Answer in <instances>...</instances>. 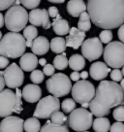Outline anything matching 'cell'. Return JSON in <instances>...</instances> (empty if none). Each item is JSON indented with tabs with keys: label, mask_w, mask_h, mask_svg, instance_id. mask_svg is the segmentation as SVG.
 Instances as JSON below:
<instances>
[{
	"label": "cell",
	"mask_w": 124,
	"mask_h": 132,
	"mask_svg": "<svg viewBox=\"0 0 124 132\" xmlns=\"http://www.w3.org/2000/svg\"><path fill=\"white\" fill-rule=\"evenodd\" d=\"M111 78H112V82H121V81L123 80L122 72H121L119 69H113V70L111 72Z\"/></svg>",
	"instance_id": "37"
},
{
	"label": "cell",
	"mask_w": 124,
	"mask_h": 132,
	"mask_svg": "<svg viewBox=\"0 0 124 132\" xmlns=\"http://www.w3.org/2000/svg\"><path fill=\"white\" fill-rule=\"evenodd\" d=\"M61 104L59 98L52 95H48L38 102L33 117L36 119H49L55 112H59Z\"/></svg>",
	"instance_id": "9"
},
{
	"label": "cell",
	"mask_w": 124,
	"mask_h": 132,
	"mask_svg": "<svg viewBox=\"0 0 124 132\" xmlns=\"http://www.w3.org/2000/svg\"><path fill=\"white\" fill-rule=\"evenodd\" d=\"M25 50L26 41L21 33H6L0 41V55L7 58L21 57Z\"/></svg>",
	"instance_id": "3"
},
{
	"label": "cell",
	"mask_w": 124,
	"mask_h": 132,
	"mask_svg": "<svg viewBox=\"0 0 124 132\" xmlns=\"http://www.w3.org/2000/svg\"><path fill=\"white\" fill-rule=\"evenodd\" d=\"M51 26L54 28V31L55 34L57 35H60V36H63V35H66V34H69L70 32V26H69V22L62 19V16L60 15H58L55 19L54 20L52 23H51Z\"/></svg>",
	"instance_id": "21"
},
{
	"label": "cell",
	"mask_w": 124,
	"mask_h": 132,
	"mask_svg": "<svg viewBox=\"0 0 124 132\" xmlns=\"http://www.w3.org/2000/svg\"><path fill=\"white\" fill-rule=\"evenodd\" d=\"M39 64H40L41 66L47 65V60H46V58H41V59L39 60Z\"/></svg>",
	"instance_id": "48"
},
{
	"label": "cell",
	"mask_w": 124,
	"mask_h": 132,
	"mask_svg": "<svg viewBox=\"0 0 124 132\" xmlns=\"http://www.w3.org/2000/svg\"><path fill=\"white\" fill-rule=\"evenodd\" d=\"M61 108L64 113L71 114L76 109V102H75V100L73 98L64 99L61 103Z\"/></svg>",
	"instance_id": "32"
},
{
	"label": "cell",
	"mask_w": 124,
	"mask_h": 132,
	"mask_svg": "<svg viewBox=\"0 0 124 132\" xmlns=\"http://www.w3.org/2000/svg\"><path fill=\"white\" fill-rule=\"evenodd\" d=\"M71 93L75 102L82 105L84 103H90L94 99L96 89L92 82L86 80H81L75 82V85L72 87Z\"/></svg>",
	"instance_id": "8"
},
{
	"label": "cell",
	"mask_w": 124,
	"mask_h": 132,
	"mask_svg": "<svg viewBox=\"0 0 124 132\" xmlns=\"http://www.w3.org/2000/svg\"><path fill=\"white\" fill-rule=\"evenodd\" d=\"M5 23V16L2 15V13H0V28L4 26Z\"/></svg>",
	"instance_id": "46"
},
{
	"label": "cell",
	"mask_w": 124,
	"mask_h": 132,
	"mask_svg": "<svg viewBox=\"0 0 124 132\" xmlns=\"http://www.w3.org/2000/svg\"><path fill=\"white\" fill-rule=\"evenodd\" d=\"M93 124V115L84 108L75 109L68 117V125L74 131H87Z\"/></svg>",
	"instance_id": "6"
},
{
	"label": "cell",
	"mask_w": 124,
	"mask_h": 132,
	"mask_svg": "<svg viewBox=\"0 0 124 132\" xmlns=\"http://www.w3.org/2000/svg\"><path fill=\"white\" fill-rule=\"evenodd\" d=\"M50 48V43L44 36H38L33 41L31 50L32 54L35 55H44L46 54Z\"/></svg>",
	"instance_id": "19"
},
{
	"label": "cell",
	"mask_w": 124,
	"mask_h": 132,
	"mask_svg": "<svg viewBox=\"0 0 124 132\" xmlns=\"http://www.w3.org/2000/svg\"><path fill=\"white\" fill-rule=\"evenodd\" d=\"M78 28L83 32L89 31L91 28V19L88 12H83L79 16V20L78 22Z\"/></svg>",
	"instance_id": "28"
},
{
	"label": "cell",
	"mask_w": 124,
	"mask_h": 132,
	"mask_svg": "<svg viewBox=\"0 0 124 132\" xmlns=\"http://www.w3.org/2000/svg\"><path fill=\"white\" fill-rule=\"evenodd\" d=\"M113 119L117 120V122H122L124 121V105H120L116 107L112 112Z\"/></svg>",
	"instance_id": "35"
},
{
	"label": "cell",
	"mask_w": 124,
	"mask_h": 132,
	"mask_svg": "<svg viewBox=\"0 0 124 132\" xmlns=\"http://www.w3.org/2000/svg\"><path fill=\"white\" fill-rule=\"evenodd\" d=\"M2 37H3V36H2V32L0 31V41H1V39H2Z\"/></svg>",
	"instance_id": "52"
},
{
	"label": "cell",
	"mask_w": 124,
	"mask_h": 132,
	"mask_svg": "<svg viewBox=\"0 0 124 132\" xmlns=\"http://www.w3.org/2000/svg\"><path fill=\"white\" fill-rule=\"evenodd\" d=\"M87 12L93 24L104 30L124 24V0H89Z\"/></svg>",
	"instance_id": "1"
},
{
	"label": "cell",
	"mask_w": 124,
	"mask_h": 132,
	"mask_svg": "<svg viewBox=\"0 0 124 132\" xmlns=\"http://www.w3.org/2000/svg\"><path fill=\"white\" fill-rule=\"evenodd\" d=\"M40 132H69V128L67 126V124L58 125V124L52 123L50 120H48L43 125Z\"/></svg>",
	"instance_id": "27"
},
{
	"label": "cell",
	"mask_w": 124,
	"mask_h": 132,
	"mask_svg": "<svg viewBox=\"0 0 124 132\" xmlns=\"http://www.w3.org/2000/svg\"><path fill=\"white\" fill-rule=\"evenodd\" d=\"M44 79H45V75L41 70L36 69L33 72H31V74H30V80H31V82H33L34 85H38V84L43 82Z\"/></svg>",
	"instance_id": "33"
},
{
	"label": "cell",
	"mask_w": 124,
	"mask_h": 132,
	"mask_svg": "<svg viewBox=\"0 0 124 132\" xmlns=\"http://www.w3.org/2000/svg\"><path fill=\"white\" fill-rule=\"evenodd\" d=\"M5 86H6V84H5L4 77H3L2 75H0V92L4 90V87H5Z\"/></svg>",
	"instance_id": "45"
},
{
	"label": "cell",
	"mask_w": 124,
	"mask_h": 132,
	"mask_svg": "<svg viewBox=\"0 0 124 132\" xmlns=\"http://www.w3.org/2000/svg\"><path fill=\"white\" fill-rule=\"evenodd\" d=\"M117 35H118V39L120 40V42L124 43V24L121 25L119 28H118Z\"/></svg>",
	"instance_id": "44"
},
{
	"label": "cell",
	"mask_w": 124,
	"mask_h": 132,
	"mask_svg": "<svg viewBox=\"0 0 124 132\" xmlns=\"http://www.w3.org/2000/svg\"><path fill=\"white\" fill-rule=\"evenodd\" d=\"M15 5L14 0H0V11H4L6 9H10Z\"/></svg>",
	"instance_id": "38"
},
{
	"label": "cell",
	"mask_w": 124,
	"mask_h": 132,
	"mask_svg": "<svg viewBox=\"0 0 124 132\" xmlns=\"http://www.w3.org/2000/svg\"><path fill=\"white\" fill-rule=\"evenodd\" d=\"M10 65V62H9V58L5 57L0 55V69H6L8 66Z\"/></svg>",
	"instance_id": "41"
},
{
	"label": "cell",
	"mask_w": 124,
	"mask_h": 132,
	"mask_svg": "<svg viewBox=\"0 0 124 132\" xmlns=\"http://www.w3.org/2000/svg\"><path fill=\"white\" fill-rule=\"evenodd\" d=\"M13 113L21 114L17 108V98L16 92L12 89H4L0 92V118H7Z\"/></svg>",
	"instance_id": "10"
},
{
	"label": "cell",
	"mask_w": 124,
	"mask_h": 132,
	"mask_svg": "<svg viewBox=\"0 0 124 132\" xmlns=\"http://www.w3.org/2000/svg\"><path fill=\"white\" fill-rule=\"evenodd\" d=\"M52 65L57 70H64V69H66L67 66H69V60L66 57V53H63L62 54H57L54 58V64Z\"/></svg>",
	"instance_id": "30"
},
{
	"label": "cell",
	"mask_w": 124,
	"mask_h": 132,
	"mask_svg": "<svg viewBox=\"0 0 124 132\" xmlns=\"http://www.w3.org/2000/svg\"><path fill=\"white\" fill-rule=\"evenodd\" d=\"M88 76H89V74H88L87 71H83V72L81 73V79H82V80H86Z\"/></svg>",
	"instance_id": "47"
},
{
	"label": "cell",
	"mask_w": 124,
	"mask_h": 132,
	"mask_svg": "<svg viewBox=\"0 0 124 132\" xmlns=\"http://www.w3.org/2000/svg\"><path fill=\"white\" fill-rule=\"evenodd\" d=\"M47 90L54 97H63L72 90V82L66 74L57 73L50 77L46 82Z\"/></svg>",
	"instance_id": "5"
},
{
	"label": "cell",
	"mask_w": 124,
	"mask_h": 132,
	"mask_svg": "<svg viewBox=\"0 0 124 132\" xmlns=\"http://www.w3.org/2000/svg\"><path fill=\"white\" fill-rule=\"evenodd\" d=\"M28 15L24 7L14 5L5 14V25L7 29L11 32L20 33L27 25Z\"/></svg>",
	"instance_id": "4"
},
{
	"label": "cell",
	"mask_w": 124,
	"mask_h": 132,
	"mask_svg": "<svg viewBox=\"0 0 124 132\" xmlns=\"http://www.w3.org/2000/svg\"><path fill=\"white\" fill-rule=\"evenodd\" d=\"M82 108H84V109H86V108H89V103L82 104Z\"/></svg>",
	"instance_id": "50"
},
{
	"label": "cell",
	"mask_w": 124,
	"mask_h": 132,
	"mask_svg": "<svg viewBox=\"0 0 124 132\" xmlns=\"http://www.w3.org/2000/svg\"><path fill=\"white\" fill-rule=\"evenodd\" d=\"M104 48L99 38L92 37L86 39L82 45V54L89 61H94L103 54Z\"/></svg>",
	"instance_id": "12"
},
{
	"label": "cell",
	"mask_w": 124,
	"mask_h": 132,
	"mask_svg": "<svg viewBox=\"0 0 124 132\" xmlns=\"http://www.w3.org/2000/svg\"><path fill=\"white\" fill-rule=\"evenodd\" d=\"M121 72H122V75L124 76V66L122 67V71H121Z\"/></svg>",
	"instance_id": "53"
},
{
	"label": "cell",
	"mask_w": 124,
	"mask_h": 132,
	"mask_svg": "<svg viewBox=\"0 0 124 132\" xmlns=\"http://www.w3.org/2000/svg\"><path fill=\"white\" fill-rule=\"evenodd\" d=\"M48 12H49V15H50V18H52V19H55V18L59 15V13H58V9L56 8V7H54V6H52V7H50V8H49V10H48Z\"/></svg>",
	"instance_id": "42"
},
{
	"label": "cell",
	"mask_w": 124,
	"mask_h": 132,
	"mask_svg": "<svg viewBox=\"0 0 124 132\" xmlns=\"http://www.w3.org/2000/svg\"><path fill=\"white\" fill-rule=\"evenodd\" d=\"M41 123L36 118H29L24 120V131L25 132H40Z\"/></svg>",
	"instance_id": "29"
},
{
	"label": "cell",
	"mask_w": 124,
	"mask_h": 132,
	"mask_svg": "<svg viewBox=\"0 0 124 132\" xmlns=\"http://www.w3.org/2000/svg\"><path fill=\"white\" fill-rule=\"evenodd\" d=\"M67 120H68V118L62 112H55L50 117V121L52 123L58 124V125H64V124H66Z\"/></svg>",
	"instance_id": "31"
},
{
	"label": "cell",
	"mask_w": 124,
	"mask_h": 132,
	"mask_svg": "<svg viewBox=\"0 0 124 132\" xmlns=\"http://www.w3.org/2000/svg\"><path fill=\"white\" fill-rule=\"evenodd\" d=\"M120 87H121V88L123 89V92H124V79L120 82Z\"/></svg>",
	"instance_id": "51"
},
{
	"label": "cell",
	"mask_w": 124,
	"mask_h": 132,
	"mask_svg": "<svg viewBox=\"0 0 124 132\" xmlns=\"http://www.w3.org/2000/svg\"><path fill=\"white\" fill-rule=\"evenodd\" d=\"M24 120L16 116H10L0 122V132H23Z\"/></svg>",
	"instance_id": "14"
},
{
	"label": "cell",
	"mask_w": 124,
	"mask_h": 132,
	"mask_svg": "<svg viewBox=\"0 0 124 132\" xmlns=\"http://www.w3.org/2000/svg\"><path fill=\"white\" fill-rule=\"evenodd\" d=\"M6 86L10 89L19 88L24 81V74L23 71L17 63H12L5 69L3 74Z\"/></svg>",
	"instance_id": "11"
},
{
	"label": "cell",
	"mask_w": 124,
	"mask_h": 132,
	"mask_svg": "<svg viewBox=\"0 0 124 132\" xmlns=\"http://www.w3.org/2000/svg\"><path fill=\"white\" fill-rule=\"evenodd\" d=\"M28 20L33 26H42L44 29H49L51 26L50 15L46 9H34L29 12Z\"/></svg>",
	"instance_id": "13"
},
{
	"label": "cell",
	"mask_w": 124,
	"mask_h": 132,
	"mask_svg": "<svg viewBox=\"0 0 124 132\" xmlns=\"http://www.w3.org/2000/svg\"><path fill=\"white\" fill-rule=\"evenodd\" d=\"M39 64L37 56L32 53H26L20 58V67L25 72H33Z\"/></svg>",
	"instance_id": "18"
},
{
	"label": "cell",
	"mask_w": 124,
	"mask_h": 132,
	"mask_svg": "<svg viewBox=\"0 0 124 132\" xmlns=\"http://www.w3.org/2000/svg\"><path fill=\"white\" fill-rule=\"evenodd\" d=\"M105 63L111 68L119 69L124 66V43L112 41L105 47Z\"/></svg>",
	"instance_id": "7"
},
{
	"label": "cell",
	"mask_w": 124,
	"mask_h": 132,
	"mask_svg": "<svg viewBox=\"0 0 124 132\" xmlns=\"http://www.w3.org/2000/svg\"><path fill=\"white\" fill-rule=\"evenodd\" d=\"M84 132H89V131H84Z\"/></svg>",
	"instance_id": "54"
},
{
	"label": "cell",
	"mask_w": 124,
	"mask_h": 132,
	"mask_svg": "<svg viewBox=\"0 0 124 132\" xmlns=\"http://www.w3.org/2000/svg\"><path fill=\"white\" fill-rule=\"evenodd\" d=\"M89 109H90L91 114L95 116L96 118H105L106 116L110 115V113H111V110L99 105L94 99L89 103Z\"/></svg>",
	"instance_id": "24"
},
{
	"label": "cell",
	"mask_w": 124,
	"mask_h": 132,
	"mask_svg": "<svg viewBox=\"0 0 124 132\" xmlns=\"http://www.w3.org/2000/svg\"><path fill=\"white\" fill-rule=\"evenodd\" d=\"M70 80L74 81V82H79L81 81V73L79 72H72L70 75Z\"/></svg>",
	"instance_id": "43"
},
{
	"label": "cell",
	"mask_w": 124,
	"mask_h": 132,
	"mask_svg": "<svg viewBox=\"0 0 124 132\" xmlns=\"http://www.w3.org/2000/svg\"><path fill=\"white\" fill-rule=\"evenodd\" d=\"M111 72L110 67L103 61H96L92 63L89 68V75L95 81H105L108 74Z\"/></svg>",
	"instance_id": "16"
},
{
	"label": "cell",
	"mask_w": 124,
	"mask_h": 132,
	"mask_svg": "<svg viewBox=\"0 0 124 132\" xmlns=\"http://www.w3.org/2000/svg\"><path fill=\"white\" fill-rule=\"evenodd\" d=\"M110 132H124V124L122 122H114L111 125Z\"/></svg>",
	"instance_id": "39"
},
{
	"label": "cell",
	"mask_w": 124,
	"mask_h": 132,
	"mask_svg": "<svg viewBox=\"0 0 124 132\" xmlns=\"http://www.w3.org/2000/svg\"><path fill=\"white\" fill-rule=\"evenodd\" d=\"M84 66H85V60L82 54H73L69 58V67L74 72H79L84 68Z\"/></svg>",
	"instance_id": "22"
},
{
	"label": "cell",
	"mask_w": 124,
	"mask_h": 132,
	"mask_svg": "<svg viewBox=\"0 0 124 132\" xmlns=\"http://www.w3.org/2000/svg\"><path fill=\"white\" fill-rule=\"evenodd\" d=\"M22 98L28 103L39 102L42 97V89L38 85L28 84L22 89Z\"/></svg>",
	"instance_id": "17"
},
{
	"label": "cell",
	"mask_w": 124,
	"mask_h": 132,
	"mask_svg": "<svg viewBox=\"0 0 124 132\" xmlns=\"http://www.w3.org/2000/svg\"><path fill=\"white\" fill-rule=\"evenodd\" d=\"M66 9L70 16L74 18H78V16L79 18V16L83 12H86L87 5L83 0H70L67 3Z\"/></svg>",
	"instance_id": "20"
},
{
	"label": "cell",
	"mask_w": 124,
	"mask_h": 132,
	"mask_svg": "<svg viewBox=\"0 0 124 132\" xmlns=\"http://www.w3.org/2000/svg\"><path fill=\"white\" fill-rule=\"evenodd\" d=\"M54 71H55V68L52 64H47L46 66H44V69H43V73L46 76H50L51 77L52 75H54Z\"/></svg>",
	"instance_id": "40"
},
{
	"label": "cell",
	"mask_w": 124,
	"mask_h": 132,
	"mask_svg": "<svg viewBox=\"0 0 124 132\" xmlns=\"http://www.w3.org/2000/svg\"><path fill=\"white\" fill-rule=\"evenodd\" d=\"M94 100L104 108L111 110L124 103L123 89L117 82L102 81L97 87Z\"/></svg>",
	"instance_id": "2"
},
{
	"label": "cell",
	"mask_w": 124,
	"mask_h": 132,
	"mask_svg": "<svg viewBox=\"0 0 124 132\" xmlns=\"http://www.w3.org/2000/svg\"><path fill=\"white\" fill-rule=\"evenodd\" d=\"M92 127L95 132H108L111 129V122L107 118H96Z\"/></svg>",
	"instance_id": "26"
},
{
	"label": "cell",
	"mask_w": 124,
	"mask_h": 132,
	"mask_svg": "<svg viewBox=\"0 0 124 132\" xmlns=\"http://www.w3.org/2000/svg\"><path fill=\"white\" fill-rule=\"evenodd\" d=\"M41 1L40 0H22L21 1V4L23 5L24 8L27 9H37V7L40 5Z\"/></svg>",
	"instance_id": "36"
},
{
	"label": "cell",
	"mask_w": 124,
	"mask_h": 132,
	"mask_svg": "<svg viewBox=\"0 0 124 132\" xmlns=\"http://www.w3.org/2000/svg\"><path fill=\"white\" fill-rule=\"evenodd\" d=\"M22 35H23L25 41H26V47L31 48L33 41L38 37V30L33 25H27L23 29V34Z\"/></svg>",
	"instance_id": "25"
},
{
	"label": "cell",
	"mask_w": 124,
	"mask_h": 132,
	"mask_svg": "<svg viewBox=\"0 0 124 132\" xmlns=\"http://www.w3.org/2000/svg\"><path fill=\"white\" fill-rule=\"evenodd\" d=\"M50 2H51V3H63L64 0H50Z\"/></svg>",
	"instance_id": "49"
},
{
	"label": "cell",
	"mask_w": 124,
	"mask_h": 132,
	"mask_svg": "<svg viewBox=\"0 0 124 132\" xmlns=\"http://www.w3.org/2000/svg\"><path fill=\"white\" fill-rule=\"evenodd\" d=\"M112 38H113V35H112V30H103L102 32H100L99 39L102 43H105L108 45L112 42Z\"/></svg>",
	"instance_id": "34"
},
{
	"label": "cell",
	"mask_w": 124,
	"mask_h": 132,
	"mask_svg": "<svg viewBox=\"0 0 124 132\" xmlns=\"http://www.w3.org/2000/svg\"><path fill=\"white\" fill-rule=\"evenodd\" d=\"M67 48L66 40L63 37H54L50 41V50L54 52V54H63L65 53Z\"/></svg>",
	"instance_id": "23"
},
{
	"label": "cell",
	"mask_w": 124,
	"mask_h": 132,
	"mask_svg": "<svg viewBox=\"0 0 124 132\" xmlns=\"http://www.w3.org/2000/svg\"><path fill=\"white\" fill-rule=\"evenodd\" d=\"M85 32L79 30L78 27H71L70 32L66 37V45L67 47L73 48L75 50H78L79 47H82L83 42L85 41Z\"/></svg>",
	"instance_id": "15"
}]
</instances>
